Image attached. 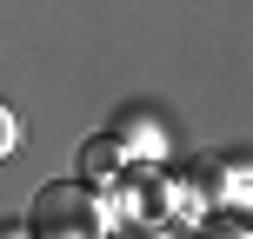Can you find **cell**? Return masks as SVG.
<instances>
[{
  "label": "cell",
  "instance_id": "cell-1",
  "mask_svg": "<svg viewBox=\"0 0 253 239\" xmlns=\"http://www.w3.org/2000/svg\"><path fill=\"white\" fill-rule=\"evenodd\" d=\"M27 233L34 239H107V206L87 186H40Z\"/></svg>",
  "mask_w": 253,
  "mask_h": 239
},
{
  "label": "cell",
  "instance_id": "cell-3",
  "mask_svg": "<svg viewBox=\"0 0 253 239\" xmlns=\"http://www.w3.org/2000/svg\"><path fill=\"white\" fill-rule=\"evenodd\" d=\"M13 146H20V120H13V106L0 100V160H13Z\"/></svg>",
  "mask_w": 253,
  "mask_h": 239
},
{
  "label": "cell",
  "instance_id": "cell-4",
  "mask_svg": "<svg viewBox=\"0 0 253 239\" xmlns=\"http://www.w3.org/2000/svg\"><path fill=\"white\" fill-rule=\"evenodd\" d=\"M200 239H253V233H247V219H207Z\"/></svg>",
  "mask_w": 253,
  "mask_h": 239
},
{
  "label": "cell",
  "instance_id": "cell-5",
  "mask_svg": "<svg viewBox=\"0 0 253 239\" xmlns=\"http://www.w3.org/2000/svg\"><path fill=\"white\" fill-rule=\"evenodd\" d=\"M0 239H34V233H27V226H0Z\"/></svg>",
  "mask_w": 253,
  "mask_h": 239
},
{
  "label": "cell",
  "instance_id": "cell-2",
  "mask_svg": "<svg viewBox=\"0 0 253 239\" xmlns=\"http://www.w3.org/2000/svg\"><path fill=\"white\" fill-rule=\"evenodd\" d=\"M120 166H126V139H120V133H93L87 146H80V179H87V186L114 179Z\"/></svg>",
  "mask_w": 253,
  "mask_h": 239
}]
</instances>
